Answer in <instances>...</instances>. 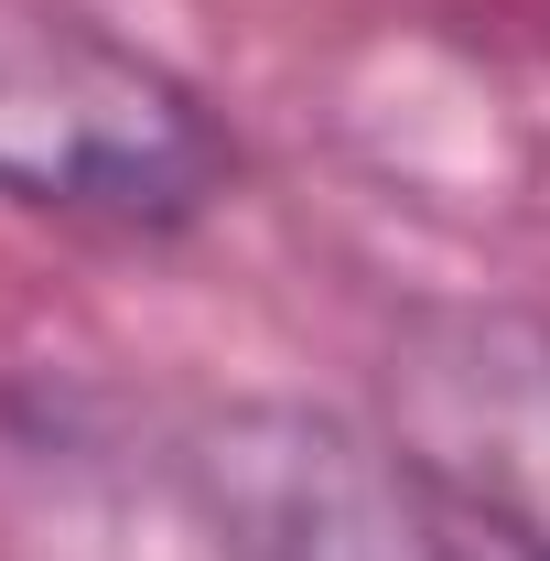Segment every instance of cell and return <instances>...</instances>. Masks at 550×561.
Returning <instances> with one entry per match:
<instances>
[{"instance_id":"cell-1","label":"cell","mask_w":550,"mask_h":561,"mask_svg":"<svg viewBox=\"0 0 550 561\" xmlns=\"http://www.w3.org/2000/svg\"><path fill=\"white\" fill-rule=\"evenodd\" d=\"M227 184V140L184 76L76 11H0V195L98 227H184Z\"/></svg>"},{"instance_id":"cell-2","label":"cell","mask_w":550,"mask_h":561,"mask_svg":"<svg viewBox=\"0 0 550 561\" xmlns=\"http://www.w3.org/2000/svg\"><path fill=\"white\" fill-rule=\"evenodd\" d=\"M184 486L216 561H465L432 486L335 411L238 400L195 432Z\"/></svg>"},{"instance_id":"cell-3","label":"cell","mask_w":550,"mask_h":561,"mask_svg":"<svg viewBox=\"0 0 550 561\" xmlns=\"http://www.w3.org/2000/svg\"><path fill=\"white\" fill-rule=\"evenodd\" d=\"M389 454L485 551H550V324L421 313L389 346Z\"/></svg>"},{"instance_id":"cell-4","label":"cell","mask_w":550,"mask_h":561,"mask_svg":"<svg viewBox=\"0 0 550 561\" xmlns=\"http://www.w3.org/2000/svg\"><path fill=\"white\" fill-rule=\"evenodd\" d=\"M465 540V529H454ZM465 561H550V551H485V540H465Z\"/></svg>"}]
</instances>
